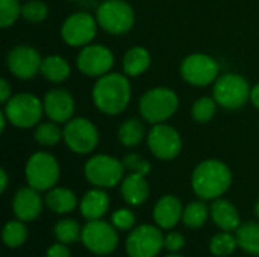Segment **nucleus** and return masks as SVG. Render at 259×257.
Listing matches in <instances>:
<instances>
[{
    "label": "nucleus",
    "instance_id": "nucleus-1",
    "mask_svg": "<svg viewBox=\"0 0 259 257\" xmlns=\"http://www.w3.org/2000/svg\"><path fill=\"white\" fill-rule=\"evenodd\" d=\"M232 185V173L226 164L217 159L200 162L191 177L194 194L200 200H217Z\"/></svg>",
    "mask_w": 259,
    "mask_h": 257
},
{
    "label": "nucleus",
    "instance_id": "nucleus-2",
    "mask_svg": "<svg viewBox=\"0 0 259 257\" xmlns=\"http://www.w3.org/2000/svg\"><path fill=\"white\" fill-rule=\"evenodd\" d=\"M96 108L106 115L121 114L131 101V83L126 76L108 73L96 82L93 88Z\"/></svg>",
    "mask_w": 259,
    "mask_h": 257
},
{
    "label": "nucleus",
    "instance_id": "nucleus-3",
    "mask_svg": "<svg viewBox=\"0 0 259 257\" xmlns=\"http://www.w3.org/2000/svg\"><path fill=\"white\" fill-rule=\"evenodd\" d=\"M179 106V98L175 91L158 86L147 91L140 100L141 117L152 124H159L175 115Z\"/></svg>",
    "mask_w": 259,
    "mask_h": 257
},
{
    "label": "nucleus",
    "instance_id": "nucleus-4",
    "mask_svg": "<svg viewBox=\"0 0 259 257\" xmlns=\"http://www.w3.org/2000/svg\"><path fill=\"white\" fill-rule=\"evenodd\" d=\"M24 174L29 186L39 192H46L56 186L61 170L55 156L46 151H36L27 159Z\"/></svg>",
    "mask_w": 259,
    "mask_h": 257
},
{
    "label": "nucleus",
    "instance_id": "nucleus-5",
    "mask_svg": "<svg viewBox=\"0 0 259 257\" xmlns=\"http://www.w3.org/2000/svg\"><path fill=\"white\" fill-rule=\"evenodd\" d=\"M99 26L112 35H123L134 27L135 12L126 0H105L97 8Z\"/></svg>",
    "mask_w": 259,
    "mask_h": 257
},
{
    "label": "nucleus",
    "instance_id": "nucleus-6",
    "mask_svg": "<svg viewBox=\"0 0 259 257\" xmlns=\"http://www.w3.org/2000/svg\"><path fill=\"white\" fill-rule=\"evenodd\" d=\"M3 112L8 117V121L20 129H30L36 126L44 114L42 101L29 92H21L11 97L5 103Z\"/></svg>",
    "mask_w": 259,
    "mask_h": 257
},
{
    "label": "nucleus",
    "instance_id": "nucleus-7",
    "mask_svg": "<svg viewBox=\"0 0 259 257\" xmlns=\"http://www.w3.org/2000/svg\"><path fill=\"white\" fill-rule=\"evenodd\" d=\"M124 165L117 158L108 155H97L88 159L85 164L83 173L87 180L96 188H114L117 186L124 176Z\"/></svg>",
    "mask_w": 259,
    "mask_h": 257
},
{
    "label": "nucleus",
    "instance_id": "nucleus-8",
    "mask_svg": "<svg viewBox=\"0 0 259 257\" xmlns=\"http://www.w3.org/2000/svg\"><path fill=\"white\" fill-rule=\"evenodd\" d=\"M82 244L96 256H109L118 247V233L112 223L103 220L88 221L82 227Z\"/></svg>",
    "mask_w": 259,
    "mask_h": 257
},
{
    "label": "nucleus",
    "instance_id": "nucleus-9",
    "mask_svg": "<svg viewBox=\"0 0 259 257\" xmlns=\"http://www.w3.org/2000/svg\"><path fill=\"white\" fill-rule=\"evenodd\" d=\"M124 247L129 257H158L164 248V235L161 227L152 224L134 227L126 238Z\"/></svg>",
    "mask_w": 259,
    "mask_h": 257
},
{
    "label": "nucleus",
    "instance_id": "nucleus-10",
    "mask_svg": "<svg viewBox=\"0 0 259 257\" xmlns=\"http://www.w3.org/2000/svg\"><path fill=\"white\" fill-rule=\"evenodd\" d=\"M250 86L247 80L238 74L228 73L220 76L214 83V98L226 109H240L250 100Z\"/></svg>",
    "mask_w": 259,
    "mask_h": 257
},
{
    "label": "nucleus",
    "instance_id": "nucleus-11",
    "mask_svg": "<svg viewBox=\"0 0 259 257\" xmlns=\"http://www.w3.org/2000/svg\"><path fill=\"white\" fill-rule=\"evenodd\" d=\"M64 141L71 151L88 155L99 144V132L90 120L73 118L64 127Z\"/></svg>",
    "mask_w": 259,
    "mask_h": 257
},
{
    "label": "nucleus",
    "instance_id": "nucleus-12",
    "mask_svg": "<svg viewBox=\"0 0 259 257\" xmlns=\"http://www.w3.org/2000/svg\"><path fill=\"white\" fill-rule=\"evenodd\" d=\"M181 76L190 85L206 86L219 79V64L208 55L194 53L184 59L181 65Z\"/></svg>",
    "mask_w": 259,
    "mask_h": 257
},
{
    "label": "nucleus",
    "instance_id": "nucleus-13",
    "mask_svg": "<svg viewBox=\"0 0 259 257\" xmlns=\"http://www.w3.org/2000/svg\"><path fill=\"white\" fill-rule=\"evenodd\" d=\"M97 24V18H94L91 14L76 12L64 21L61 27V36L71 47H85L96 36Z\"/></svg>",
    "mask_w": 259,
    "mask_h": 257
},
{
    "label": "nucleus",
    "instance_id": "nucleus-14",
    "mask_svg": "<svg viewBox=\"0 0 259 257\" xmlns=\"http://www.w3.org/2000/svg\"><path fill=\"white\" fill-rule=\"evenodd\" d=\"M147 145L155 158L161 161H171L179 156L182 150V139L176 129L159 123L149 132Z\"/></svg>",
    "mask_w": 259,
    "mask_h": 257
},
{
    "label": "nucleus",
    "instance_id": "nucleus-15",
    "mask_svg": "<svg viewBox=\"0 0 259 257\" xmlns=\"http://www.w3.org/2000/svg\"><path fill=\"white\" fill-rule=\"evenodd\" d=\"M77 68L90 77H102L114 67L112 52L100 44L85 45L77 55Z\"/></svg>",
    "mask_w": 259,
    "mask_h": 257
},
{
    "label": "nucleus",
    "instance_id": "nucleus-16",
    "mask_svg": "<svg viewBox=\"0 0 259 257\" xmlns=\"http://www.w3.org/2000/svg\"><path fill=\"white\" fill-rule=\"evenodd\" d=\"M8 68L9 71L23 80L32 79L41 70V56L30 45H17L8 53Z\"/></svg>",
    "mask_w": 259,
    "mask_h": 257
},
{
    "label": "nucleus",
    "instance_id": "nucleus-17",
    "mask_svg": "<svg viewBox=\"0 0 259 257\" xmlns=\"http://www.w3.org/2000/svg\"><path fill=\"white\" fill-rule=\"evenodd\" d=\"M44 114L55 123H67L74 114V100L65 89H50L42 100Z\"/></svg>",
    "mask_w": 259,
    "mask_h": 257
},
{
    "label": "nucleus",
    "instance_id": "nucleus-18",
    "mask_svg": "<svg viewBox=\"0 0 259 257\" xmlns=\"http://www.w3.org/2000/svg\"><path fill=\"white\" fill-rule=\"evenodd\" d=\"M44 201L39 195V191L33 189L32 186L20 188L12 200V211L15 218L24 223L35 221L42 212Z\"/></svg>",
    "mask_w": 259,
    "mask_h": 257
},
{
    "label": "nucleus",
    "instance_id": "nucleus-19",
    "mask_svg": "<svg viewBox=\"0 0 259 257\" xmlns=\"http://www.w3.org/2000/svg\"><path fill=\"white\" fill-rule=\"evenodd\" d=\"M184 208L181 200L176 195H164L161 197L153 208V220L158 227L162 230L175 229L182 220Z\"/></svg>",
    "mask_w": 259,
    "mask_h": 257
},
{
    "label": "nucleus",
    "instance_id": "nucleus-20",
    "mask_svg": "<svg viewBox=\"0 0 259 257\" xmlns=\"http://www.w3.org/2000/svg\"><path fill=\"white\" fill-rule=\"evenodd\" d=\"M211 218L214 224L225 232H235L241 226V217L237 208L225 198H217L209 208Z\"/></svg>",
    "mask_w": 259,
    "mask_h": 257
},
{
    "label": "nucleus",
    "instance_id": "nucleus-21",
    "mask_svg": "<svg viewBox=\"0 0 259 257\" xmlns=\"http://www.w3.org/2000/svg\"><path fill=\"white\" fill-rule=\"evenodd\" d=\"M109 204H111L109 195L102 188H96L88 191L82 197V200L79 201V209L83 218L93 221V220H102L108 214Z\"/></svg>",
    "mask_w": 259,
    "mask_h": 257
},
{
    "label": "nucleus",
    "instance_id": "nucleus-22",
    "mask_svg": "<svg viewBox=\"0 0 259 257\" xmlns=\"http://www.w3.org/2000/svg\"><path fill=\"white\" fill-rule=\"evenodd\" d=\"M121 197L131 206H141L149 198V183L146 176L131 173L121 180Z\"/></svg>",
    "mask_w": 259,
    "mask_h": 257
},
{
    "label": "nucleus",
    "instance_id": "nucleus-23",
    "mask_svg": "<svg viewBox=\"0 0 259 257\" xmlns=\"http://www.w3.org/2000/svg\"><path fill=\"white\" fill-rule=\"evenodd\" d=\"M44 203L52 212H55L58 215H65V214H70V212H73L76 209L77 197L68 188L55 186V188L47 191Z\"/></svg>",
    "mask_w": 259,
    "mask_h": 257
},
{
    "label": "nucleus",
    "instance_id": "nucleus-24",
    "mask_svg": "<svg viewBox=\"0 0 259 257\" xmlns=\"http://www.w3.org/2000/svg\"><path fill=\"white\" fill-rule=\"evenodd\" d=\"M150 53L144 47H132L123 58V70L127 76H140L150 67Z\"/></svg>",
    "mask_w": 259,
    "mask_h": 257
},
{
    "label": "nucleus",
    "instance_id": "nucleus-25",
    "mask_svg": "<svg viewBox=\"0 0 259 257\" xmlns=\"http://www.w3.org/2000/svg\"><path fill=\"white\" fill-rule=\"evenodd\" d=\"M235 235H237L238 247L241 250H244L252 256L259 257V223L249 221L241 224L235 230Z\"/></svg>",
    "mask_w": 259,
    "mask_h": 257
},
{
    "label": "nucleus",
    "instance_id": "nucleus-26",
    "mask_svg": "<svg viewBox=\"0 0 259 257\" xmlns=\"http://www.w3.org/2000/svg\"><path fill=\"white\" fill-rule=\"evenodd\" d=\"M41 74L53 83H61L70 76V65L61 56H47L41 62Z\"/></svg>",
    "mask_w": 259,
    "mask_h": 257
},
{
    "label": "nucleus",
    "instance_id": "nucleus-27",
    "mask_svg": "<svg viewBox=\"0 0 259 257\" xmlns=\"http://www.w3.org/2000/svg\"><path fill=\"white\" fill-rule=\"evenodd\" d=\"M144 124L137 118L126 120L118 129V141L124 147H135L144 139Z\"/></svg>",
    "mask_w": 259,
    "mask_h": 257
},
{
    "label": "nucleus",
    "instance_id": "nucleus-28",
    "mask_svg": "<svg viewBox=\"0 0 259 257\" xmlns=\"http://www.w3.org/2000/svg\"><path fill=\"white\" fill-rule=\"evenodd\" d=\"M53 235L58 242H62L67 245L74 244V242L80 241V238H82V227L73 218H62L55 224Z\"/></svg>",
    "mask_w": 259,
    "mask_h": 257
},
{
    "label": "nucleus",
    "instance_id": "nucleus-29",
    "mask_svg": "<svg viewBox=\"0 0 259 257\" xmlns=\"http://www.w3.org/2000/svg\"><path fill=\"white\" fill-rule=\"evenodd\" d=\"M238 248L237 235H232V232L222 230L220 233L214 235L209 242V250L215 257H228L235 253Z\"/></svg>",
    "mask_w": 259,
    "mask_h": 257
},
{
    "label": "nucleus",
    "instance_id": "nucleus-30",
    "mask_svg": "<svg viewBox=\"0 0 259 257\" xmlns=\"http://www.w3.org/2000/svg\"><path fill=\"white\" fill-rule=\"evenodd\" d=\"M209 215V209L203 201H193L187 208H184L182 223L188 229H202Z\"/></svg>",
    "mask_w": 259,
    "mask_h": 257
},
{
    "label": "nucleus",
    "instance_id": "nucleus-31",
    "mask_svg": "<svg viewBox=\"0 0 259 257\" xmlns=\"http://www.w3.org/2000/svg\"><path fill=\"white\" fill-rule=\"evenodd\" d=\"M2 239L5 242V245L9 247V248H18V247H21L26 242V239H27V227H26V223L24 221H20V220L8 221L6 226L3 227Z\"/></svg>",
    "mask_w": 259,
    "mask_h": 257
},
{
    "label": "nucleus",
    "instance_id": "nucleus-32",
    "mask_svg": "<svg viewBox=\"0 0 259 257\" xmlns=\"http://www.w3.org/2000/svg\"><path fill=\"white\" fill-rule=\"evenodd\" d=\"M33 138L41 145L53 147L61 141V138H64V130H61L58 123L50 120L47 123H41L36 126L33 132Z\"/></svg>",
    "mask_w": 259,
    "mask_h": 257
},
{
    "label": "nucleus",
    "instance_id": "nucleus-33",
    "mask_svg": "<svg viewBox=\"0 0 259 257\" xmlns=\"http://www.w3.org/2000/svg\"><path fill=\"white\" fill-rule=\"evenodd\" d=\"M215 111H217V101L214 97L212 98L211 97H200L199 100L194 101L191 114L197 123H208L215 115Z\"/></svg>",
    "mask_w": 259,
    "mask_h": 257
},
{
    "label": "nucleus",
    "instance_id": "nucleus-34",
    "mask_svg": "<svg viewBox=\"0 0 259 257\" xmlns=\"http://www.w3.org/2000/svg\"><path fill=\"white\" fill-rule=\"evenodd\" d=\"M49 8L41 0H27L21 8V17L29 23H41L47 18Z\"/></svg>",
    "mask_w": 259,
    "mask_h": 257
},
{
    "label": "nucleus",
    "instance_id": "nucleus-35",
    "mask_svg": "<svg viewBox=\"0 0 259 257\" xmlns=\"http://www.w3.org/2000/svg\"><path fill=\"white\" fill-rule=\"evenodd\" d=\"M21 8L18 0H0V26L5 29L12 26L21 17Z\"/></svg>",
    "mask_w": 259,
    "mask_h": 257
},
{
    "label": "nucleus",
    "instance_id": "nucleus-36",
    "mask_svg": "<svg viewBox=\"0 0 259 257\" xmlns=\"http://www.w3.org/2000/svg\"><path fill=\"white\" fill-rule=\"evenodd\" d=\"M123 165L131 173H137V174H143V176H147L152 171L150 162L147 159H144L143 156L137 155V153L126 155L124 159H123Z\"/></svg>",
    "mask_w": 259,
    "mask_h": 257
},
{
    "label": "nucleus",
    "instance_id": "nucleus-37",
    "mask_svg": "<svg viewBox=\"0 0 259 257\" xmlns=\"http://www.w3.org/2000/svg\"><path fill=\"white\" fill-rule=\"evenodd\" d=\"M111 223L117 230H132L135 226V215L131 209H117L111 215Z\"/></svg>",
    "mask_w": 259,
    "mask_h": 257
},
{
    "label": "nucleus",
    "instance_id": "nucleus-38",
    "mask_svg": "<svg viewBox=\"0 0 259 257\" xmlns=\"http://www.w3.org/2000/svg\"><path fill=\"white\" fill-rule=\"evenodd\" d=\"M185 247V238L179 232H170L164 236V248L168 253H179Z\"/></svg>",
    "mask_w": 259,
    "mask_h": 257
},
{
    "label": "nucleus",
    "instance_id": "nucleus-39",
    "mask_svg": "<svg viewBox=\"0 0 259 257\" xmlns=\"http://www.w3.org/2000/svg\"><path fill=\"white\" fill-rule=\"evenodd\" d=\"M46 257H71V253H70V248L67 247V244L56 242L47 248Z\"/></svg>",
    "mask_w": 259,
    "mask_h": 257
},
{
    "label": "nucleus",
    "instance_id": "nucleus-40",
    "mask_svg": "<svg viewBox=\"0 0 259 257\" xmlns=\"http://www.w3.org/2000/svg\"><path fill=\"white\" fill-rule=\"evenodd\" d=\"M11 97H12L11 95V86H9V83H8L6 79H2L0 80V101L5 105Z\"/></svg>",
    "mask_w": 259,
    "mask_h": 257
},
{
    "label": "nucleus",
    "instance_id": "nucleus-41",
    "mask_svg": "<svg viewBox=\"0 0 259 257\" xmlns=\"http://www.w3.org/2000/svg\"><path fill=\"white\" fill-rule=\"evenodd\" d=\"M250 101L253 103V106H255V108H258L259 109V83L252 88V92H250Z\"/></svg>",
    "mask_w": 259,
    "mask_h": 257
},
{
    "label": "nucleus",
    "instance_id": "nucleus-42",
    "mask_svg": "<svg viewBox=\"0 0 259 257\" xmlns=\"http://www.w3.org/2000/svg\"><path fill=\"white\" fill-rule=\"evenodd\" d=\"M0 180H2V183H0V192H5L6 188H8V174H6V171L3 168L0 170Z\"/></svg>",
    "mask_w": 259,
    "mask_h": 257
},
{
    "label": "nucleus",
    "instance_id": "nucleus-43",
    "mask_svg": "<svg viewBox=\"0 0 259 257\" xmlns=\"http://www.w3.org/2000/svg\"><path fill=\"white\" fill-rule=\"evenodd\" d=\"M255 214H256V217L259 218V200L256 201V204H255Z\"/></svg>",
    "mask_w": 259,
    "mask_h": 257
},
{
    "label": "nucleus",
    "instance_id": "nucleus-44",
    "mask_svg": "<svg viewBox=\"0 0 259 257\" xmlns=\"http://www.w3.org/2000/svg\"><path fill=\"white\" fill-rule=\"evenodd\" d=\"M165 257H184L182 254H179V253H170L168 256H165Z\"/></svg>",
    "mask_w": 259,
    "mask_h": 257
}]
</instances>
